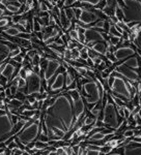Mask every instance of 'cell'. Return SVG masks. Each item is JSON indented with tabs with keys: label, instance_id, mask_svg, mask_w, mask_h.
Instances as JSON below:
<instances>
[{
	"label": "cell",
	"instance_id": "1",
	"mask_svg": "<svg viewBox=\"0 0 141 155\" xmlns=\"http://www.w3.org/2000/svg\"><path fill=\"white\" fill-rule=\"evenodd\" d=\"M104 92L105 90L103 88V85L97 79L88 81L83 84L82 91L80 93H82V97L86 101L88 111H90L95 106V103L102 100Z\"/></svg>",
	"mask_w": 141,
	"mask_h": 155
},
{
	"label": "cell",
	"instance_id": "2",
	"mask_svg": "<svg viewBox=\"0 0 141 155\" xmlns=\"http://www.w3.org/2000/svg\"><path fill=\"white\" fill-rule=\"evenodd\" d=\"M124 14V23L141 24V1L140 0H117Z\"/></svg>",
	"mask_w": 141,
	"mask_h": 155
},
{
	"label": "cell",
	"instance_id": "3",
	"mask_svg": "<svg viewBox=\"0 0 141 155\" xmlns=\"http://www.w3.org/2000/svg\"><path fill=\"white\" fill-rule=\"evenodd\" d=\"M124 118L118 115L115 103L111 95L107 93V103L103 108V122L105 123V128L116 130L124 122Z\"/></svg>",
	"mask_w": 141,
	"mask_h": 155
},
{
	"label": "cell",
	"instance_id": "4",
	"mask_svg": "<svg viewBox=\"0 0 141 155\" xmlns=\"http://www.w3.org/2000/svg\"><path fill=\"white\" fill-rule=\"evenodd\" d=\"M42 89V78L38 74L32 72L30 77L27 78V95L33 93H43Z\"/></svg>",
	"mask_w": 141,
	"mask_h": 155
},
{
	"label": "cell",
	"instance_id": "5",
	"mask_svg": "<svg viewBox=\"0 0 141 155\" xmlns=\"http://www.w3.org/2000/svg\"><path fill=\"white\" fill-rule=\"evenodd\" d=\"M114 70L116 72H118V74H120L124 79H127L130 82H139L140 74H139L138 70H135V69L131 68V67H128L124 63L118 64L114 68Z\"/></svg>",
	"mask_w": 141,
	"mask_h": 155
},
{
	"label": "cell",
	"instance_id": "6",
	"mask_svg": "<svg viewBox=\"0 0 141 155\" xmlns=\"http://www.w3.org/2000/svg\"><path fill=\"white\" fill-rule=\"evenodd\" d=\"M60 67H61V63L59 60H56V59L48 60L46 68L44 70V80H46L47 82L50 81L52 78L56 75V72H58Z\"/></svg>",
	"mask_w": 141,
	"mask_h": 155
},
{
	"label": "cell",
	"instance_id": "7",
	"mask_svg": "<svg viewBox=\"0 0 141 155\" xmlns=\"http://www.w3.org/2000/svg\"><path fill=\"white\" fill-rule=\"evenodd\" d=\"M98 20H99V18L95 16V12H92L91 9H82V12H81L80 18H79V20L78 21H80L81 22L80 26H82V27H84V28H86L87 25H90V24L95 23Z\"/></svg>",
	"mask_w": 141,
	"mask_h": 155
},
{
	"label": "cell",
	"instance_id": "8",
	"mask_svg": "<svg viewBox=\"0 0 141 155\" xmlns=\"http://www.w3.org/2000/svg\"><path fill=\"white\" fill-rule=\"evenodd\" d=\"M85 43H99V41H106L104 38L102 32L98 31L93 27L91 28H86L85 30Z\"/></svg>",
	"mask_w": 141,
	"mask_h": 155
},
{
	"label": "cell",
	"instance_id": "9",
	"mask_svg": "<svg viewBox=\"0 0 141 155\" xmlns=\"http://www.w3.org/2000/svg\"><path fill=\"white\" fill-rule=\"evenodd\" d=\"M134 55H136V51L132 47H120L114 52V56H115L117 62L124 60V59H127L131 56H134Z\"/></svg>",
	"mask_w": 141,
	"mask_h": 155
},
{
	"label": "cell",
	"instance_id": "10",
	"mask_svg": "<svg viewBox=\"0 0 141 155\" xmlns=\"http://www.w3.org/2000/svg\"><path fill=\"white\" fill-rule=\"evenodd\" d=\"M64 72H59L58 70L57 75L54 77L53 83L50 85V91H57L60 93V91L64 89L66 85V78H64Z\"/></svg>",
	"mask_w": 141,
	"mask_h": 155
},
{
	"label": "cell",
	"instance_id": "11",
	"mask_svg": "<svg viewBox=\"0 0 141 155\" xmlns=\"http://www.w3.org/2000/svg\"><path fill=\"white\" fill-rule=\"evenodd\" d=\"M73 108H74V115H75V121L80 117L85 115V103H84L83 97L81 96L76 100H73ZM75 123V122H74Z\"/></svg>",
	"mask_w": 141,
	"mask_h": 155
},
{
	"label": "cell",
	"instance_id": "12",
	"mask_svg": "<svg viewBox=\"0 0 141 155\" xmlns=\"http://www.w3.org/2000/svg\"><path fill=\"white\" fill-rule=\"evenodd\" d=\"M124 155H141V144L131 141L128 145L122 147Z\"/></svg>",
	"mask_w": 141,
	"mask_h": 155
},
{
	"label": "cell",
	"instance_id": "13",
	"mask_svg": "<svg viewBox=\"0 0 141 155\" xmlns=\"http://www.w3.org/2000/svg\"><path fill=\"white\" fill-rule=\"evenodd\" d=\"M16 69H17L16 68V66H15L12 62H6L5 66H4V68H3V70H2L1 76L7 78V79L11 81L12 77L15 75V72H16Z\"/></svg>",
	"mask_w": 141,
	"mask_h": 155
},
{
	"label": "cell",
	"instance_id": "14",
	"mask_svg": "<svg viewBox=\"0 0 141 155\" xmlns=\"http://www.w3.org/2000/svg\"><path fill=\"white\" fill-rule=\"evenodd\" d=\"M97 54L105 55L107 52V41H99V43H95L93 47L91 48Z\"/></svg>",
	"mask_w": 141,
	"mask_h": 155
},
{
	"label": "cell",
	"instance_id": "15",
	"mask_svg": "<svg viewBox=\"0 0 141 155\" xmlns=\"http://www.w3.org/2000/svg\"><path fill=\"white\" fill-rule=\"evenodd\" d=\"M20 32L21 31L16 26H9V27H7V29H4V34L12 36V37H16Z\"/></svg>",
	"mask_w": 141,
	"mask_h": 155
},
{
	"label": "cell",
	"instance_id": "16",
	"mask_svg": "<svg viewBox=\"0 0 141 155\" xmlns=\"http://www.w3.org/2000/svg\"><path fill=\"white\" fill-rule=\"evenodd\" d=\"M66 93L69 94V96L71 97V99H72V100H76V99H78V98H80V97H81L80 92L78 91L77 89L68 90V92H66Z\"/></svg>",
	"mask_w": 141,
	"mask_h": 155
},
{
	"label": "cell",
	"instance_id": "17",
	"mask_svg": "<svg viewBox=\"0 0 141 155\" xmlns=\"http://www.w3.org/2000/svg\"><path fill=\"white\" fill-rule=\"evenodd\" d=\"M73 68L75 69L76 72H77V74L80 76V77L85 78L87 76V69H88L87 66H83V67H73Z\"/></svg>",
	"mask_w": 141,
	"mask_h": 155
},
{
	"label": "cell",
	"instance_id": "18",
	"mask_svg": "<svg viewBox=\"0 0 141 155\" xmlns=\"http://www.w3.org/2000/svg\"><path fill=\"white\" fill-rule=\"evenodd\" d=\"M19 45L20 47H23L25 49H31V40L23 39V38H19Z\"/></svg>",
	"mask_w": 141,
	"mask_h": 155
},
{
	"label": "cell",
	"instance_id": "19",
	"mask_svg": "<svg viewBox=\"0 0 141 155\" xmlns=\"http://www.w3.org/2000/svg\"><path fill=\"white\" fill-rule=\"evenodd\" d=\"M104 138H105V135H103L101 131V132H97L95 135H90L87 140H90V141H102V140H104Z\"/></svg>",
	"mask_w": 141,
	"mask_h": 155
},
{
	"label": "cell",
	"instance_id": "20",
	"mask_svg": "<svg viewBox=\"0 0 141 155\" xmlns=\"http://www.w3.org/2000/svg\"><path fill=\"white\" fill-rule=\"evenodd\" d=\"M27 87V80L25 79H22V78H19L17 82V88L18 90H23L24 88Z\"/></svg>",
	"mask_w": 141,
	"mask_h": 155
},
{
	"label": "cell",
	"instance_id": "21",
	"mask_svg": "<svg viewBox=\"0 0 141 155\" xmlns=\"http://www.w3.org/2000/svg\"><path fill=\"white\" fill-rule=\"evenodd\" d=\"M111 97H112L113 101H114V103H115V106H117V108H124V106H126V102H124L122 99L116 97V96H114V95H111Z\"/></svg>",
	"mask_w": 141,
	"mask_h": 155
},
{
	"label": "cell",
	"instance_id": "22",
	"mask_svg": "<svg viewBox=\"0 0 141 155\" xmlns=\"http://www.w3.org/2000/svg\"><path fill=\"white\" fill-rule=\"evenodd\" d=\"M120 40H121V37H117V36H111V35H110L108 41H109V43H111L112 46L117 47L118 43H120Z\"/></svg>",
	"mask_w": 141,
	"mask_h": 155
},
{
	"label": "cell",
	"instance_id": "23",
	"mask_svg": "<svg viewBox=\"0 0 141 155\" xmlns=\"http://www.w3.org/2000/svg\"><path fill=\"white\" fill-rule=\"evenodd\" d=\"M64 12H66V18H68L70 21H72L75 19V17H74V12H73L72 7H66V9H64Z\"/></svg>",
	"mask_w": 141,
	"mask_h": 155
},
{
	"label": "cell",
	"instance_id": "24",
	"mask_svg": "<svg viewBox=\"0 0 141 155\" xmlns=\"http://www.w3.org/2000/svg\"><path fill=\"white\" fill-rule=\"evenodd\" d=\"M33 31L34 32H40L42 31V26L38 23V18L33 17Z\"/></svg>",
	"mask_w": 141,
	"mask_h": 155
},
{
	"label": "cell",
	"instance_id": "25",
	"mask_svg": "<svg viewBox=\"0 0 141 155\" xmlns=\"http://www.w3.org/2000/svg\"><path fill=\"white\" fill-rule=\"evenodd\" d=\"M31 36H32V33H28V32H20V33L16 36V37L30 40V39H31Z\"/></svg>",
	"mask_w": 141,
	"mask_h": 155
},
{
	"label": "cell",
	"instance_id": "26",
	"mask_svg": "<svg viewBox=\"0 0 141 155\" xmlns=\"http://www.w3.org/2000/svg\"><path fill=\"white\" fill-rule=\"evenodd\" d=\"M69 36L71 39L75 40L77 43H79V38H78V32L76 31L75 29H72V30H70L69 31Z\"/></svg>",
	"mask_w": 141,
	"mask_h": 155
},
{
	"label": "cell",
	"instance_id": "27",
	"mask_svg": "<svg viewBox=\"0 0 141 155\" xmlns=\"http://www.w3.org/2000/svg\"><path fill=\"white\" fill-rule=\"evenodd\" d=\"M14 97L17 98V99H19V100H21L22 102H23V101L26 99V94L25 93H23V92H21L20 90H18V91L16 92V94L14 95Z\"/></svg>",
	"mask_w": 141,
	"mask_h": 155
},
{
	"label": "cell",
	"instance_id": "28",
	"mask_svg": "<svg viewBox=\"0 0 141 155\" xmlns=\"http://www.w3.org/2000/svg\"><path fill=\"white\" fill-rule=\"evenodd\" d=\"M105 56H106L107 59L109 61H111L112 63H116V62H117V60L115 59V56H114V53H111V52L107 51L106 53H105Z\"/></svg>",
	"mask_w": 141,
	"mask_h": 155
},
{
	"label": "cell",
	"instance_id": "29",
	"mask_svg": "<svg viewBox=\"0 0 141 155\" xmlns=\"http://www.w3.org/2000/svg\"><path fill=\"white\" fill-rule=\"evenodd\" d=\"M134 130L135 129H131V128H128V129H126L124 132H122V137L124 138H133L134 137Z\"/></svg>",
	"mask_w": 141,
	"mask_h": 155
},
{
	"label": "cell",
	"instance_id": "30",
	"mask_svg": "<svg viewBox=\"0 0 141 155\" xmlns=\"http://www.w3.org/2000/svg\"><path fill=\"white\" fill-rule=\"evenodd\" d=\"M11 60H12L13 62H16V63H18V64H22L24 62V56L19 54V55H17V56H15L14 58H12Z\"/></svg>",
	"mask_w": 141,
	"mask_h": 155
},
{
	"label": "cell",
	"instance_id": "31",
	"mask_svg": "<svg viewBox=\"0 0 141 155\" xmlns=\"http://www.w3.org/2000/svg\"><path fill=\"white\" fill-rule=\"evenodd\" d=\"M79 51H80V58H81V59H84V60H86L87 58H88V53H87L88 49H87L86 47L84 46V48H82V49L79 50Z\"/></svg>",
	"mask_w": 141,
	"mask_h": 155
},
{
	"label": "cell",
	"instance_id": "32",
	"mask_svg": "<svg viewBox=\"0 0 141 155\" xmlns=\"http://www.w3.org/2000/svg\"><path fill=\"white\" fill-rule=\"evenodd\" d=\"M48 147V144L47 143H43V142H35V146L34 148L35 149H38V150H45Z\"/></svg>",
	"mask_w": 141,
	"mask_h": 155
},
{
	"label": "cell",
	"instance_id": "33",
	"mask_svg": "<svg viewBox=\"0 0 141 155\" xmlns=\"http://www.w3.org/2000/svg\"><path fill=\"white\" fill-rule=\"evenodd\" d=\"M79 1H81L82 3H85V4H89L91 6H95L98 5L102 0H79Z\"/></svg>",
	"mask_w": 141,
	"mask_h": 155
},
{
	"label": "cell",
	"instance_id": "34",
	"mask_svg": "<svg viewBox=\"0 0 141 155\" xmlns=\"http://www.w3.org/2000/svg\"><path fill=\"white\" fill-rule=\"evenodd\" d=\"M23 14H24V12L23 14H14V16H12V22L14 23V25L19 23V21L23 18Z\"/></svg>",
	"mask_w": 141,
	"mask_h": 155
},
{
	"label": "cell",
	"instance_id": "35",
	"mask_svg": "<svg viewBox=\"0 0 141 155\" xmlns=\"http://www.w3.org/2000/svg\"><path fill=\"white\" fill-rule=\"evenodd\" d=\"M38 141L40 142H43V143H48L49 142V137H48V135H46V133H44V132H40V135H38Z\"/></svg>",
	"mask_w": 141,
	"mask_h": 155
},
{
	"label": "cell",
	"instance_id": "36",
	"mask_svg": "<svg viewBox=\"0 0 141 155\" xmlns=\"http://www.w3.org/2000/svg\"><path fill=\"white\" fill-rule=\"evenodd\" d=\"M112 148L110 146H107V145H104V146H102L101 147V151L100 152L101 153H103V154H105V155H107V154H109V153H111L112 152Z\"/></svg>",
	"mask_w": 141,
	"mask_h": 155
},
{
	"label": "cell",
	"instance_id": "37",
	"mask_svg": "<svg viewBox=\"0 0 141 155\" xmlns=\"http://www.w3.org/2000/svg\"><path fill=\"white\" fill-rule=\"evenodd\" d=\"M38 9H40V12H49V7L46 4L45 0H40V7H38Z\"/></svg>",
	"mask_w": 141,
	"mask_h": 155
},
{
	"label": "cell",
	"instance_id": "38",
	"mask_svg": "<svg viewBox=\"0 0 141 155\" xmlns=\"http://www.w3.org/2000/svg\"><path fill=\"white\" fill-rule=\"evenodd\" d=\"M133 43H135L136 47H137V48H139V49H141V28H140V30H139L138 33H137V36H136V39L134 40Z\"/></svg>",
	"mask_w": 141,
	"mask_h": 155
},
{
	"label": "cell",
	"instance_id": "39",
	"mask_svg": "<svg viewBox=\"0 0 141 155\" xmlns=\"http://www.w3.org/2000/svg\"><path fill=\"white\" fill-rule=\"evenodd\" d=\"M21 53V51H20V47H17L16 49H13V50H11V52H9V58H14L15 56H17V55H19Z\"/></svg>",
	"mask_w": 141,
	"mask_h": 155
},
{
	"label": "cell",
	"instance_id": "40",
	"mask_svg": "<svg viewBox=\"0 0 141 155\" xmlns=\"http://www.w3.org/2000/svg\"><path fill=\"white\" fill-rule=\"evenodd\" d=\"M71 52H72L73 60H77L78 58H80V51H79V49H77V48H74V49L71 50Z\"/></svg>",
	"mask_w": 141,
	"mask_h": 155
},
{
	"label": "cell",
	"instance_id": "41",
	"mask_svg": "<svg viewBox=\"0 0 141 155\" xmlns=\"http://www.w3.org/2000/svg\"><path fill=\"white\" fill-rule=\"evenodd\" d=\"M64 58L66 59V60H73L72 52H71V50L64 49Z\"/></svg>",
	"mask_w": 141,
	"mask_h": 155
},
{
	"label": "cell",
	"instance_id": "42",
	"mask_svg": "<svg viewBox=\"0 0 141 155\" xmlns=\"http://www.w3.org/2000/svg\"><path fill=\"white\" fill-rule=\"evenodd\" d=\"M104 23H105V20H99V21H97L95 23V26H93V28L95 29H101V30H103V28H104Z\"/></svg>",
	"mask_w": 141,
	"mask_h": 155
},
{
	"label": "cell",
	"instance_id": "43",
	"mask_svg": "<svg viewBox=\"0 0 141 155\" xmlns=\"http://www.w3.org/2000/svg\"><path fill=\"white\" fill-rule=\"evenodd\" d=\"M18 76L22 79H27V76H26V72H25V68H24L23 66H21L20 69H19V72H18Z\"/></svg>",
	"mask_w": 141,
	"mask_h": 155
},
{
	"label": "cell",
	"instance_id": "44",
	"mask_svg": "<svg viewBox=\"0 0 141 155\" xmlns=\"http://www.w3.org/2000/svg\"><path fill=\"white\" fill-rule=\"evenodd\" d=\"M73 12H74V17H75L76 20H79V18H80L81 16V12H82V9H73Z\"/></svg>",
	"mask_w": 141,
	"mask_h": 155
},
{
	"label": "cell",
	"instance_id": "45",
	"mask_svg": "<svg viewBox=\"0 0 141 155\" xmlns=\"http://www.w3.org/2000/svg\"><path fill=\"white\" fill-rule=\"evenodd\" d=\"M77 0H64V6L66 7H72L73 4L76 2Z\"/></svg>",
	"mask_w": 141,
	"mask_h": 155
},
{
	"label": "cell",
	"instance_id": "46",
	"mask_svg": "<svg viewBox=\"0 0 141 155\" xmlns=\"http://www.w3.org/2000/svg\"><path fill=\"white\" fill-rule=\"evenodd\" d=\"M85 155H105L103 153H101L100 151H93V150H87L86 149V153Z\"/></svg>",
	"mask_w": 141,
	"mask_h": 155
},
{
	"label": "cell",
	"instance_id": "47",
	"mask_svg": "<svg viewBox=\"0 0 141 155\" xmlns=\"http://www.w3.org/2000/svg\"><path fill=\"white\" fill-rule=\"evenodd\" d=\"M93 126H95V127H105V123H104L102 120L95 119V123H93Z\"/></svg>",
	"mask_w": 141,
	"mask_h": 155
},
{
	"label": "cell",
	"instance_id": "48",
	"mask_svg": "<svg viewBox=\"0 0 141 155\" xmlns=\"http://www.w3.org/2000/svg\"><path fill=\"white\" fill-rule=\"evenodd\" d=\"M124 119H128V118L131 116V111H130L128 108L124 106Z\"/></svg>",
	"mask_w": 141,
	"mask_h": 155
},
{
	"label": "cell",
	"instance_id": "49",
	"mask_svg": "<svg viewBox=\"0 0 141 155\" xmlns=\"http://www.w3.org/2000/svg\"><path fill=\"white\" fill-rule=\"evenodd\" d=\"M9 89H11V92H12L13 96H14V95L16 94V92L18 91L17 86H15V85H11V86H9Z\"/></svg>",
	"mask_w": 141,
	"mask_h": 155
},
{
	"label": "cell",
	"instance_id": "50",
	"mask_svg": "<svg viewBox=\"0 0 141 155\" xmlns=\"http://www.w3.org/2000/svg\"><path fill=\"white\" fill-rule=\"evenodd\" d=\"M132 141L136 142V143H140L141 144V137H133Z\"/></svg>",
	"mask_w": 141,
	"mask_h": 155
},
{
	"label": "cell",
	"instance_id": "51",
	"mask_svg": "<svg viewBox=\"0 0 141 155\" xmlns=\"http://www.w3.org/2000/svg\"><path fill=\"white\" fill-rule=\"evenodd\" d=\"M4 9H5L0 7V17H2V16H3V14H4Z\"/></svg>",
	"mask_w": 141,
	"mask_h": 155
},
{
	"label": "cell",
	"instance_id": "52",
	"mask_svg": "<svg viewBox=\"0 0 141 155\" xmlns=\"http://www.w3.org/2000/svg\"><path fill=\"white\" fill-rule=\"evenodd\" d=\"M5 144L4 143H0V149H1V148H5Z\"/></svg>",
	"mask_w": 141,
	"mask_h": 155
},
{
	"label": "cell",
	"instance_id": "53",
	"mask_svg": "<svg viewBox=\"0 0 141 155\" xmlns=\"http://www.w3.org/2000/svg\"><path fill=\"white\" fill-rule=\"evenodd\" d=\"M107 155H122V154H120V153H109V154H107Z\"/></svg>",
	"mask_w": 141,
	"mask_h": 155
},
{
	"label": "cell",
	"instance_id": "54",
	"mask_svg": "<svg viewBox=\"0 0 141 155\" xmlns=\"http://www.w3.org/2000/svg\"><path fill=\"white\" fill-rule=\"evenodd\" d=\"M60 155H68V154H66V152H64L62 154H60Z\"/></svg>",
	"mask_w": 141,
	"mask_h": 155
},
{
	"label": "cell",
	"instance_id": "55",
	"mask_svg": "<svg viewBox=\"0 0 141 155\" xmlns=\"http://www.w3.org/2000/svg\"><path fill=\"white\" fill-rule=\"evenodd\" d=\"M1 1H2V0H0V3H1Z\"/></svg>",
	"mask_w": 141,
	"mask_h": 155
},
{
	"label": "cell",
	"instance_id": "56",
	"mask_svg": "<svg viewBox=\"0 0 141 155\" xmlns=\"http://www.w3.org/2000/svg\"><path fill=\"white\" fill-rule=\"evenodd\" d=\"M17 1H21V0H17Z\"/></svg>",
	"mask_w": 141,
	"mask_h": 155
}]
</instances>
